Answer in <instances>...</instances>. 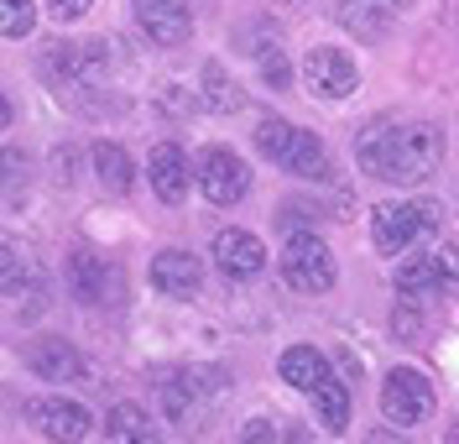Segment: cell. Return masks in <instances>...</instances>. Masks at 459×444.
I'll list each match as a JSON object with an SVG mask.
<instances>
[{"label":"cell","mask_w":459,"mask_h":444,"mask_svg":"<svg viewBox=\"0 0 459 444\" xmlns=\"http://www.w3.org/2000/svg\"><path fill=\"white\" fill-rule=\"evenodd\" d=\"M314 403H318V418H324L329 434H340L344 423H350V392H344L334 377H324V382L314 387Z\"/></svg>","instance_id":"20"},{"label":"cell","mask_w":459,"mask_h":444,"mask_svg":"<svg viewBox=\"0 0 459 444\" xmlns=\"http://www.w3.org/2000/svg\"><path fill=\"white\" fill-rule=\"evenodd\" d=\"M433 225H438V205H386V209H371V240H376V251H381V257L412 251Z\"/></svg>","instance_id":"3"},{"label":"cell","mask_w":459,"mask_h":444,"mask_svg":"<svg viewBox=\"0 0 459 444\" xmlns=\"http://www.w3.org/2000/svg\"><path fill=\"white\" fill-rule=\"evenodd\" d=\"M0 11H5V37H27L31 22H37L31 0H0Z\"/></svg>","instance_id":"22"},{"label":"cell","mask_w":459,"mask_h":444,"mask_svg":"<svg viewBox=\"0 0 459 444\" xmlns=\"http://www.w3.org/2000/svg\"><path fill=\"white\" fill-rule=\"evenodd\" d=\"M438 257H444V272H449V277H459V251H455V246H449V251H438Z\"/></svg>","instance_id":"25"},{"label":"cell","mask_w":459,"mask_h":444,"mask_svg":"<svg viewBox=\"0 0 459 444\" xmlns=\"http://www.w3.org/2000/svg\"><path fill=\"white\" fill-rule=\"evenodd\" d=\"M152 283L162 288V298H194L204 283V266H199V257H188V251L172 246V251L152 257Z\"/></svg>","instance_id":"12"},{"label":"cell","mask_w":459,"mask_h":444,"mask_svg":"<svg viewBox=\"0 0 459 444\" xmlns=\"http://www.w3.org/2000/svg\"><path fill=\"white\" fill-rule=\"evenodd\" d=\"M381 414L402 423V429H412V423H423L433 414V382L423 371H412V366H397L386 382H381Z\"/></svg>","instance_id":"5"},{"label":"cell","mask_w":459,"mask_h":444,"mask_svg":"<svg viewBox=\"0 0 459 444\" xmlns=\"http://www.w3.org/2000/svg\"><path fill=\"white\" fill-rule=\"evenodd\" d=\"M105 434L110 440H157V429H152V418L136 408V403H115L110 408V418H105Z\"/></svg>","instance_id":"18"},{"label":"cell","mask_w":459,"mask_h":444,"mask_svg":"<svg viewBox=\"0 0 459 444\" xmlns=\"http://www.w3.org/2000/svg\"><path fill=\"white\" fill-rule=\"evenodd\" d=\"M53 68H68L74 79H94V74L105 68V42H84V48L57 42L53 48Z\"/></svg>","instance_id":"17"},{"label":"cell","mask_w":459,"mask_h":444,"mask_svg":"<svg viewBox=\"0 0 459 444\" xmlns=\"http://www.w3.org/2000/svg\"><path fill=\"white\" fill-rule=\"evenodd\" d=\"M386 5H392V0H386Z\"/></svg>","instance_id":"26"},{"label":"cell","mask_w":459,"mask_h":444,"mask_svg":"<svg viewBox=\"0 0 459 444\" xmlns=\"http://www.w3.org/2000/svg\"><path fill=\"white\" fill-rule=\"evenodd\" d=\"M214 266L225 272L230 283H251V277H261V266H266V246L251 231H220L214 236Z\"/></svg>","instance_id":"9"},{"label":"cell","mask_w":459,"mask_h":444,"mask_svg":"<svg viewBox=\"0 0 459 444\" xmlns=\"http://www.w3.org/2000/svg\"><path fill=\"white\" fill-rule=\"evenodd\" d=\"M27 414L48 440H84L89 434V414L79 403H68V397H37Z\"/></svg>","instance_id":"13"},{"label":"cell","mask_w":459,"mask_h":444,"mask_svg":"<svg viewBox=\"0 0 459 444\" xmlns=\"http://www.w3.org/2000/svg\"><path fill=\"white\" fill-rule=\"evenodd\" d=\"M146 178H152V194H157L162 205H183L199 173H188L183 152L172 147V142H162V147L152 152V162H146Z\"/></svg>","instance_id":"11"},{"label":"cell","mask_w":459,"mask_h":444,"mask_svg":"<svg viewBox=\"0 0 459 444\" xmlns=\"http://www.w3.org/2000/svg\"><path fill=\"white\" fill-rule=\"evenodd\" d=\"M444 283H449L444 257H407V262L397 266V293H407V298H429V293H438Z\"/></svg>","instance_id":"15"},{"label":"cell","mask_w":459,"mask_h":444,"mask_svg":"<svg viewBox=\"0 0 459 444\" xmlns=\"http://www.w3.org/2000/svg\"><path fill=\"white\" fill-rule=\"evenodd\" d=\"M94 173H100V183H105L110 194H126V188H131V157L115 147V142H100V147H94Z\"/></svg>","instance_id":"19"},{"label":"cell","mask_w":459,"mask_h":444,"mask_svg":"<svg viewBox=\"0 0 459 444\" xmlns=\"http://www.w3.org/2000/svg\"><path fill=\"white\" fill-rule=\"evenodd\" d=\"M303 84H308L314 100H350L360 89V74H355V63L344 58L340 48H314L303 58Z\"/></svg>","instance_id":"8"},{"label":"cell","mask_w":459,"mask_h":444,"mask_svg":"<svg viewBox=\"0 0 459 444\" xmlns=\"http://www.w3.org/2000/svg\"><path fill=\"white\" fill-rule=\"evenodd\" d=\"M204 105H214V110H235L240 105V94L230 84V74L220 63H204Z\"/></svg>","instance_id":"21"},{"label":"cell","mask_w":459,"mask_h":444,"mask_svg":"<svg viewBox=\"0 0 459 444\" xmlns=\"http://www.w3.org/2000/svg\"><path fill=\"white\" fill-rule=\"evenodd\" d=\"M136 22L157 48H178L188 42L194 16H188V0H136Z\"/></svg>","instance_id":"10"},{"label":"cell","mask_w":459,"mask_h":444,"mask_svg":"<svg viewBox=\"0 0 459 444\" xmlns=\"http://www.w3.org/2000/svg\"><path fill=\"white\" fill-rule=\"evenodd\" d=\"M282 283L287 288H298V293H324V288H334V257H329V246L308 231H298V236H287L282 246Z\"/></svg>","instance_id":"4"},{"label":"cell","mask_w":459,"mask_h":444,"mask_svg":"<svg viewBox=\"0 0 459 444\" xmlns=\"http://www.w3.org/2000/svg\"><path fill=\"white\" fill-rule=\"evenodd\" d=\"M48 5H53L57 22H74V16H84L89 11V0H48Z\"/></svg>","instance_id":"24"},{"label":"cell","mask_w":459,"mask_h":444,"mask_svg":"<svg viewBox=\"0 0 459 444\" xmlns=\"http://www.w3.org/2000/svg\"><path fill=\"white\" fill-rule=\"evenodd\" d=\"M261 74H266V84H277V89H287V63L272 53V48H261Z\"/></svg>","instance_id":"23"},{"label":"cell","mask_w":459,"mask_h":444,"mask_svg":"<svg viewBox=\"0 0 459 444\" xmlns=\"http://www.w3.org/2000/svg\"><path fill=\"white\" fill-rule=\"evenodd\" d=\"M256 147H261V157H272L282 173L329 178V152H324V142H318L314 131H303V126H287V120H261Z\"/></svg>","instance_id":"2"},{"label":"cell","mask_w":459,"mask_h":444,"mask_svg":"<svg viewBox=\"0 0 459 444\" xmlns=\"http://www.w3.org/2000/svg\"><path fill=\"white\" fill-rule=\"evenodd\" d=\"M194 173H199L204 199H209V205H240V199H246V188H251L246 162H240L230 147H204Z\"/></svg>","instance_id":"6"},{"label":"cell","mask_w":459,"mask_h":444,"mask_svg":"<svg viewBox=\"0 0 459 444\" xmlns=\"http://www.w3.org/2000/svg\"><path fill=\"white\" fill-rule=\"evenodd\" d=\"M277 371H282V382L298 387V392H314V387L329 377V366H324V355H318L314 345H292V351H282Z\"/></svg>","instance_id":"16"},{"label":"cell","mask_w":459,"mask_h":444,"mask_svg":"<svg viewBox=\"0 0 459 444\" xmlns=\"http://www.w3.org/2000/svg\"><path fill=\"white\" fill-rule=\"evenodd\" d=\"M68 288H74L79 303H115L120 288H126V272L100 251H74L68 257Z\"/></svg>","instance_id":"7"},{"label":"cell","mask_w":459,"mask_h":444,"mask_svg":"<svg viewBox=\"0 0 459 444\" xmlns=\"http://www.w3.org/2000/svg\"><path fill=\"white\" fill-rule=\"evenodd\" d=\"M31 371L42 382H79L84 377V355L74 351L68 340H37L31 345Z\"/></svg>","instance_id":"14"},{"label":"cell","mask_w":459,"mask_h":444,"mask_svg":"<svg viewBox=\"0 0 459 444\" xmlns=\"http://www.w3.org/2000/svg\"><path fill=\"white\" fill-rule=\"evenodd\" d=\"M438 152H444V142L433 126H386L381 120V126H366L355 142L360 168L386 183H423L438 168Z\"/></svg>","instance_id":"1"}]
</instances>
